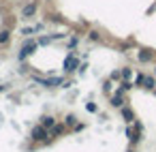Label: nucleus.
<instances>
[{"label":"nucleus","mask_w":156,"mask_h":152,"mask_svg":"<svg viewBox=\"0 0 156 152\" xmlns=\"http://www.w3.org/2000/svg\"><path fill=\"white\" fill-rule=\"evenodd\" d=\"M128 152H133V150H128Z\"/></svg>","instance_id":"obj_1"}]
</instances>
